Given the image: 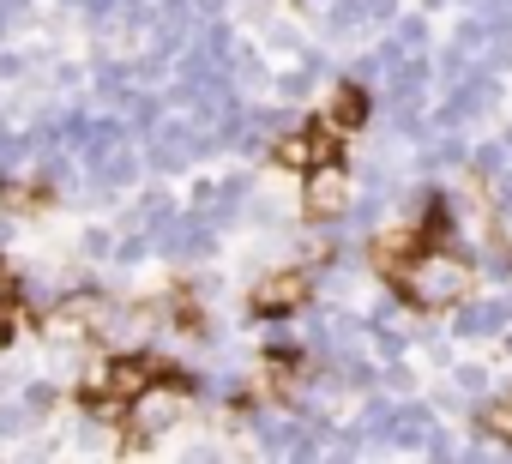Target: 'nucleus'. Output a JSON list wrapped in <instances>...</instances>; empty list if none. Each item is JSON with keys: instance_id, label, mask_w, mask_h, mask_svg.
Instances as JSON below:
<instances>
[{"instance_id": "obj_24", "label": "nucleus", "mask_w": 512, "mask_h": 464, "mask_svg": "<svg viewBox=\"0 0 512 464\" xmlns=\"http://www.w3.org/2000/svg\"><path fill=\"white\" fill-rule=\"evenodd\" d=\"M25 410H31V416H49V410H55V386H49V380H31V386H25Z\"/></svg>"}, {"instance_id": "obj_3", "label": "nucleus", "mask_w": 512, "mask_h": 464, "mask_svg": "<svg viewBox=\"0 0 512 464\" xmlns=\"http://www.w3.org/2000/svg\"><path fill=\"white\" fill-rule=\"evenodd\" d=\"M151 242L169 266H193V260L217 254V223L199 217V211H169L163 223H151Z\"/></svg>"}, {"instance_id": "obj_16", "label": "nucleus", "mask_w": 512, "mask_h": 464, "mask_svg": "<svg viewBox=\"0 0 512 464\" xmlns=\"http://www.w3.org/2000/svg\"><path fill=\"white\" fill-rule=\"evenodd\" d=\"M368 109H374V103H368V85H362V79L338 85V97H332V121H338L344 133H356V127L368 121Z\"/></svg>"}, {"instance_id": "obj_13", "label": "nucleus", "mask_w": 512, "mask_h": 464, "mask_svg": "<svg viewBox=\"0 0 512 464\" xmlns=\"http://www.w3.org/2000/svg\"><path fill=\"white\" fill-rule=\"evenodd\" d=\"M410 55H428V19H392V31H386V43H380V61L386 67H398V61H410Z\"/></svg>"}, {"instance_id": "obj_36", "label": "nucleus", "mask_w": 512, "mask_h": 464, "mask_svg": "<svg viewBox=\"0 0 512 464\" xmlns=\"http://www.w3.org/2000/svg\"><path fill=\"white\" fill-rule=\"evenodd\" d=\"M506 344H512V332H506Z\"/></svg>"}, {"instance_id": "obj_9", "label": "nucleus", "mask_w": 512, "mask_h": 464, "mask_svg": "<svg viewBox=\"0 0 512 464\" xmlns=\"http://www.w3.org/2000/svg\"><path fill=\"white\" fill-rule=\"evenodd\" d=\"M308 296H314V278H308V272H272L260 290H253V314L284 320V314H296Z\"/></svg>"}, {"instance_id": "obj_35", "label": "nucleus", "mask_w": 512, "mask_h": 464, "mask_svg": "<svg viewBox=\"0 0 512 464\" xmlns=\"http://www.w3.org/2000/svg\"><path fill=\"white\" fill-rule=\"evenodd\" d=\"M0 440H7V428H0Z\"/></svg>"}, {"instance_id": "obj_12", "label": "nucleus", "mask_w": 512, "mask_h": 464, "mask_svg": "<svg viewBox=\"0 0 512 464\" xmlns=\"http://www.w3.org/2000/svg\"><path fill=\"white\" fill-rule=\"evenodd\" d=\"M320 25H326V37H332V43H356V37H368V31H374V25H368V0H326Z\"/></svg>"}, {"instance_id": "obj_28", "label": "nucleus", "mask_w": 512, "mask_h": 464, "mask_svg": "<svg viewBox=\"0 0 512 464\" xmlns=\"http://www.w3.org/2000/svg\"><path fill=\"white\" fill-rule=\"evenodd\" d=\"M25 73H31V61H25V55H13V49L0 55V85H13V79H25Z\"/></svg>"}, {"instance_id": "obj_17", "label": "nucleus", "mask_w": 512, "mask_h": 464, "mask_svg": "<svg viewBox=\"0 0 512 464\" xmlns=\"http://www.w3.org/2000/svg\"><path fill=\"white\" fill-rule=\"evenodd\" d=\"M392 416H398V404H392V398H368V410L356 416L362 440H368V446H392Z\"/></svg>"}, {"instance_id": "obj_4", "label": "nucleus", "mask_w": 512, "mask_h": 464, "mask_svg": "<svg viewBox=\"0 0 512 464\" xmlns=\"http://www.w3.org/2000/svg\"><path fill=\"white\" fill-rule=\"evenodd\" d=\"M356 205V187H350V169L332 157V163H314L308 175H302V211L314 217V223H338L344 211Z\"/></svg>"}, {"instance_id": "obj_30", "label": "nucleus", "mask_w": 512, "mask_h": 464, "mask_svg": "<svg viewBox=\"0 0 512 464\" xmlns=\"http://www.w3.org/2000/svg\"><path fill=\"white\" fill-rule=\"evenodd\" d=\"M19 19H25V7H13V0H0V43H7V37L19 31Z\"/></svg>"}, {"instance_id": "obj_22", "label": "nucleus", "mask_w": 512, "mask_h": 464, "mask_svg": "<svg viewBox=\"0 0 512 464\" xmlns=\"http://www.w3.org/2000/svg\"><path fill=\"white\" fill-rule=\"evenodd\" d=\"M482 272H488L494 284H506V278H512V248H506L500 236H488V242H482Z\"/></svg>"}, {"instance_id": "obj_18", "label": "nucleus", "mask_w": 512, "mask_h": 464, "mask_svg": "<svg viewBox=\"0 0 512 464\" xmlns=\"http://www.w3.org/2000/svg\"><path fill=\"white\" fill-rule=\"evenodd\" d=\"M470 169L494 187V181L512 169V145H506V133H500V139H488V145H470Z\"/></svg>"}, {"instance_id": "obj_23", "label": "nucleus", "mask_w": 512, "mask_h": 464, "mask_svg": "<svg viewBox=\"0 0 512 464\" xmlns=\"http://www.w3.org/2000/svg\"><path fill=\"white\" fill-rule=\"evenodd\" d=\"M314 79H320V73H314V67L302 61L296 73H284V79H278V97H284V103H308V91H314Z\"/></svg>"}, {"instance_id": "obj_11", "label": "nucleus", "mask_w": 512, "mask_h": 464, "mask_svg": "<svg viewBox=\"0 0 512 464\" xmlns=\"http://www.w3.org/2000/svg\"><path fill=\"white\" fill-rule=\"evenodd\" d=\"M428 79H434V61H428V55H410V61L386 67V103H410V109H422Z\"/></svg>"}, {"instance_id": "obj_10", "label": "nucleus", "mask_w": 512, "mask_h": 464, "mask_svg": "<svg viewBox=\"0 0 512 464\" xmlns=\"http://www.w3.org/2000/svg\"><path fill=\"white\" fill-rule=\"evenodd\" d=\"M139 169H145V163H139V151H133V145L121 139V145H115L109 157H97V163H91V199H103V193H121V187H133V181H139Z\"/></svg>"}, {"instance_id": "obj_5", "label": "nucleus", "mask_w": 512, "mask_h": 464, "mask_svg": "<svg viewBox=\"0 0 512 464\" xmlns=\"http://www.w3.org/2000/svg\"><path fill=\"white\" fill-rule=\"evenodd\" d=\"M181 386H169V380H151L133 404H127V428H133V446L127 452H145V440H157L163 428H175V416H181Z\"/></svg>"}, {"instance_id": "obj_33", "label": "nucleus", "mask_w": 512, "mask_h": 464, "mask_svg": "<svg viewBox=\"0 0 512 464\" xmlns=\"http://www.w3.org/2000/svg\"><path fill=\"white\" fill-rule=\"evenodd\" d=\"M494 205H506V211H512V169H506V175L494 181Z\"/></svg>"}, {"instance_id": "obj_27", "label": "nucleus", "mask_w": 512, "mask_h": 464, "mask_svg": "<svg viewBox=\"0 0 512 464\" xmlns=\"http://www.w3.org/2000/svg\"><path fill=\"white\" fill-rule=\"evenodd\" d=\"M392 19H398V0H368V25L374 31H392Z\"/></svg>"}, {"instance_id": "obj_31", "label": "nucleus", "mask_w": 512, "mask_h": 464, "mask_svg": "<svg viewBox=\"0 0 512 464\" xmlns=\"http://www.w3.org/2000/svg\"><path fill=\"white\" fill-rule=\"evenodd\" d=\"M422 452H428V458H452V434H446V428H434V434H428V446H422Z\"/></svg>"}, {"instance_id": "obj_14", "label": "nucleus", "mask_w": 512, "mask_h": 464, "mask_svg": "<svg viewBox=\"0 0 512 464\" xmlns=\"http://www.w3.org/2000/svg\"><path fill=\"white\" fill-rule=\"evenodd\" d=\"M440 428V416L428 410V404H416V398H404L398 404V416H392V446H428V434Z\"/></svg>"}, {"instance_id": "obj_32", "label": "nucleus", "mask_w": 512, "mask_h": 464, "mask_svg": "<svg viewBox=\"0 0 512 464\" xmlns=\"http://www.w3.org/2000/svg\"><path fill=\"white\" fill-rule=\"evenodd\" d=\"M272 43H278V49H302V37H296L290 25H272Z\"/></svg>"}, {"instance_id": "obj_1", "label": "nucleus", "mask_w": 512, "mask_h": 464, "mask_svg": "<svg viewBox=\"0 0 512 464\" xmlns=\"http://www.w3.org/2000/svg\"><path fill=\"white\" fill-rule=\"evenodd\" d=\"M470 278H476V266L452 242H428L398 266V296L410 308H458L470 296Z\"/></svg>"}, {"instance_id": "obj_26", "label": "nucleus", "mask_w": 512, "mask_h": 464, "mask_svg": "<svg viewBox=\"0 0 512 464\" xmlns=\"http://www.w3.org/2000/svg\"><path fill=\"white\" fill-rule=\"evenodd\" d=\"M19 157H25V139H19L7 121H0V169H7V163H19Z\"/></svg>"}, {"instance_id": "obj_6", "label": "nucleus", "mask_w": 512, "mask_h": 464, "mask_svg": "<svg viewBox=\"0 0 512 464\" xmlns=\"http://www.w3.org/2000/svg\"><path fill=\"white\" fill-rule=\"evenodd\" d=\"M494 97H500V73H494V67H476V73H464L458 85H446V103H440L434 127H464V121L488 115Z\"/></svg>"}, {"instance_id": "obj_19", "label": "nucleus", "mask_w": 512, "mask_h": 464, "mask_svg": "<svg viewBox=\"0 0 512 464\" xmlns=\"http://www.w3.org/2000/svg\"><path fill=\"white\" fill-rule=\"evenodd\" d=\"M121 115H127V127H133V133L145 139V133H151V127L163 121V97H151V91H133V97L121 103Z\"/></svg>"}, {"instance_id": "obj_25", "label": "nucleus", "mask_w": 512, "mask_h": 464, "mask_svg": "<svg viewBox=\"0 0 512 464\" xmlns=\"http://www.w3.org/2000/svg\"><path fill=\"white\" fill-rule=\"evenodd\" d=\"M380 380H386V386H392L398 398H410V392H416V374H410L404 362H386V374H380Z\"/></svg>"}, {"instance_id": "obj_7", "label": "nucleus", "mask_w": 512, "mask_h": 464, "mask_svg": "<svg viewBox=\"0 0 512 464\" xmlns=\"http://www.w3.org/2000/svg\"><path fill=\"white\" fill-rule=\"evenodd\" d=\"M247 199H253V181H247V175H223V181H199V187H193V211L211 217L217 229H229V223L247 211Z\"/></svg>"}, {"instance_id": "obj_8", "label": "nucleus", "mask_w": 512, "mask_h": 464, "mask_svg": "<svg viewBox=\"0 0 512 464\" xmlns=\"http://www.w3.org/2000/svg\"><path fill=\"white\" fill-rule=\"evenodd\" d=\"M506 326H512V296H506V290L488 296V302H458V320H452V332L470 338V344L506 338Z\"/></svg>"}, {"instance_id": "obj_21", "label": "nucleus", "mask_w": 512, "mask_h": 464, "mask_svg": "<svg viewBox=\"0 0 512 464\" xmlns=\"http://www.w3.org/2000/svg\"><path fill=\"white\" fill-rule=\"evenodd\" d=\"M452 386H458L470 404H476V398H494V374H488V368H476V362H470V368H458V374H452Z\"/></svg>"}, {"instance_id": "obj_29", "label": "nucleus", "mask_w": 512, "mask_h": 464, "mask_svg": "<svg viewBox=\"0 0 512 464\" xmlns=\"http://www.w3.org/2000/svg\"><path fill=\"white\" fill-rule=\"evenodd\" d=\"M85 254H91V260L115 254V242H109V229H85Z\"/></svg>"}, {"instance_id": "obj_15", "label": "nucleus", "mask_w": 512, "mask_h": 464, "mask_svg": "<svg viewBox=\"0 0 512 464\" xmlns=\"http://www.w3.org/2000/svg\"><path fill=\"white\" fill-rule=\"evenodd\" d=\"M452 163H470V145H464L458 127H434V139L422 145V169L434 175V169H452Z\"/></svg>"}, {"instance_id": "obj_34", "label": "nucleus", "mask_w": 512, "mask_h": 464, "mask_svg": "<svg viewBox=\"0 0 512 464\" xmlns=\"http://www.w3.org/2000/svg\"><path fill=\"white\" fill-rule=\"evenodd\" d=\"M296 7H302V13H326V0H296Z\"/></svg>"}, {"instance_id": "obj_2", "label": "nucleus", "mask_w": 512, "mask_h": 464, "mask_svg": "<svg viewBox=\"0 0 512 464\" xmlns=\"http://www.w3.org/2000/svg\"><path fill=\"white\" fill-rule=\"evenodd\" d=\"M151 145H145V163L157 169V175H181L193 157H211L217 151V127H205V121H193V115H163L151 133H145Z\"/></svg>"}, {"instance_id": "obj_20", "label": "nucleus", "mask_w": 512, "mask_h": 464, "mask_svg": "<svg viewBox=\"0 0 512 464\" xmlns=\"http://www.w3.org/2000/svg\"><path fill=\"white\" fill-rule=\"evenodd\" d=\"M476 416H482V428H488L500 446H512V386H506V392H494Z\"/></svg>"}]
</instances>
